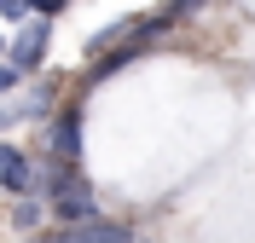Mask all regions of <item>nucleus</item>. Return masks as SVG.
<instances>
[{
    "label": "nucleus",
    "mask_w": 255,
    "mask_h": 243,
    "mask_svg": "<svg viewBox=\"0 0 255 243\" xmlns=\"http://www.w3.org/2000/svg\"><path fill=\"white\" fill-rule=\"evenodd\" d=\"M47 47H52V23L47 17H23V29L6 41V64H12L17 76H29V70L47 64Z\"/></svg>",
    "instance_id": "obj_1"
},
{
    "label": "nucleus",
    "mask_w": 255,
    "mask_h": 243,
    "mask_svg": "<svg viewBox=\"0 0 255 243\" xmlns=\"http://www.w3.org/2000/svg\"><path fill=\"white\" fill-rule=\"evenodd\" d=\"M47 157L70 162V168L81 162V104H58V116H52V128H47Z\"/></svg>",
    "instance_id": "obj_2"
},
{
    "label": "nucleus",
    "mask_w": 255,
    "mask_h": 243,
    "mask_svg": "<svg viewBox=\"0 0 255 243\" xmlns=\"http://www.w3.org/2000/svg\"><path fill=\"white\" fill-rule=\"evenodd\" d=\"M52 203V220L58 226H87V220H99V197H93V185L87 179H70L58 197H47Z\"/></svg>",
    "instance_id": "obj_3"
},
{
    "label": "nucleus",
    "mask_w": 255,
    "mask_h": 243,
    "mask_svg": "<svg viewBox=\"0 0 255 243\" xmlns=\"http://www.w3.org/2000/svg\"><path fill=\"white\" fill-rule=\"evenodd\" d=\"M52 243H133V226H122V220H87V226H64Z\"/></svg>",
    "instance_id": "obj_4"
},
{
    "label": "nucleus",
    "mask_w": 255,
    "mask_h": 243,
    "mask_svg": "<svg viewBox=\"0 0 255 243\" xmlns=\"http://www.w3.org/2000/svg\"><path fill=\"white\" fill-rule=\"evenodd\" d=\"M29 185H35V162L23 157L17 145H0V191L29 197Z\"/></svg>",
    "instance_id": "obj_5"
},
{
    "label": "nucleus",
    "mask_w": 255,
    "mask_h": 243,
    "mask_svg": "<svg viewBox=\"0 0 255 243\" xmlns=\"http://www.w3.org/2000/svg\"><path fill=\"white\" fill-rule=\"evenodd\" d=\"M35 220H41V197H17V209H12V226H17V232H29Z\"/></svg>",
    "instance_id": "obj_6"
},
{
    "label": "nucleus",
    "mask_w": 255,
    "mask_h": 243,
    "mask_svg": "<svg viewBox=\"0 0 255 243\" xmlns=\"http://www.w3.org/2000/svg\"><path fill=\"white\" fill-rule=\"evenodd\" d=\"M64 6H70V0H29V17H47V23H52Z\"/></svg>",
    "instance_id": "obj_7"
},
{
    "label": "nucleus",
    "mask_w": 255,
    "mask_h": 243,
    "mask_svg": "<svg viewBox=\"0 0 255 243\" xmlns=\"http://www.w3.org/2000/svg\"><path fill=\"white\" fill-rule=\"evenodd\" d=\"M17 87H23V76H17L6 58H0V98H6V93H17Z\"/></svg>",
    "instance_id": "obj_8"
},
{
    "label": "nucleus",
    "mask_w": 255,
    "mask_h": 243,
    "mask_svg": "<svg viewBox=\"0 0 255 243\" xmlns=\"http://www.w3.org/2000/svg\"><path fill=\"white\" fill-rule=\"evenodd\" d=\"M0 17H12V23H23V17H29V0H0Z\"/></svg>",
    "instance_id": "obj_9"
},
{
    "label": "nucleus",
    "mask_w": 255,
    "mask_h": 243,
    "mask_svg": "<svg viewBox=\"0 0 255 243\" xmlns=\"http://www.w3.org/2000/svg\"><path fill=\"white\" fill-rule=\"evenodd\" d=\"M197 6H203V0H168L162 12H168V17H174V23H180V17H186V12H197Z\"/></svg>",
    "instance_id": "obj_10"
},
{
    "label": "nucleus",
    "mask_w": 255,
    "mask_h": 243,
    "mask_svg": "<svg viewBox=\"0 0 255 243\" xmlns=\"http://www.w3.org/2000/svg\"><path fill=\"white\" fill-rule=\"evenodd\" d=\"M0 58H6V41H0Z\"/></svg>",
    "instance_id": "obj_11"
},
{
    "label": "nucleus",
    "mask_w": 255,
    "mask_h": 243,
    "mask_svg": "<svg viewBox=\"0 0 255 243\" xmlns=\"http://www.w3.org/2000/svg\"><path fill=\"white\" fill-rule=\"evenodd\" d=\"M133 243H139V238H133Z\"/></svg>",
    "instance_id": "obj_12"
}]
</instances>
